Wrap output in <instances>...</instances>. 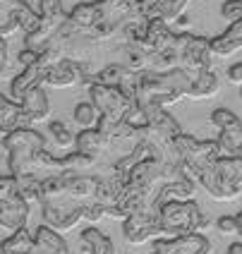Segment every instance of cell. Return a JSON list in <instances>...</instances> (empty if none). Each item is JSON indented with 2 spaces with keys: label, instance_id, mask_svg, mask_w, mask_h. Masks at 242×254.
Returning a JSON list of instances; mask_svg holds the SVG:
<instances>
[{
  "label": "cell",
  "instance_id": "30",
  "mask_svg": "<svg viewBox=\"0 0 242 254\" xmlns=\"http://www.w3.org/2000/svg\"><path fill=\"white\" fill-rule=\"evenodd\" d=\"M173 24H178V27H180V29H185L187 24H189V17H187L185 12H182V14H178V17H175V22H173Z\"/></svg>",
  "mask_w": 242,
  "mask_h": 254
},
{
  "label": "cell",
  "instance_id": "22",
  "mask_svg": "<svg viewBox=\"0 0 242 254\" xmlns=\"http://www.w3.org/2000/svg\"><path fill=\"white\" fill-rule=\"evenodd\" d=\"M72 118H74V123L82 127V129L99 125V111H96V106H94L91 101L77 103V106H74V113H72Z\"/></svg>",
  "mask_w": 242,
  "mask_h": 254
},
{
  "label": "cell",
  "instance_id": "7",
  "mask_svg": "<svg viewBox=\"0 0 242 254\" xmlns=\"http://www.w3.org/2000/svg\"><path fill=\"white\" fill-rule=\"evenodd\" d=\"M39 27V12L24 0H0V36H10L14 31H34Z\"/></svg>",
  "mask_w": 242,
  "mask_h": 254
},
{
  "label": "cell",
  "instance_id": "18",
  "mask_svg": "<svg viewBox=\"0 0 242 254\" xmlns=\"http://www.w3.org/2000/svg\"><path fill=\"white\" fill-rule=\"evenodd\" d=\"M79 242L84 254H115V245L99 228H84L79 233Z\"/></svg>",
  "mask_w": 242,
  "mask_h": 254
},
{
  "label": "cell",
  "instance_id": "31",
  "mask_svg": "<svg viewBox=\"0 0 242 254\" xmlns=\"http://www.w3.org/2000/svg\"><path fill=\"white\" fill-rule=\"evenodd\" d=\"M235 228H238V230H235V235H240V240H242V211L235 216Z\"/></svg>",
  "mask_w": 242,
  "mask_h": 254
},
{
  "label": "cell",
  "instance_id": "12",
  "mask_svg": "<svg viewBox=\"0 0 242 254\" xmlns=\"http://www.w3.org/2000/svg\"><path fill=\"white\" fill-rule=\"evenodd\" d=\"M19 106H22V113L27 118L29 127L41 125L51 118V103H48V96L43 91V86H34L29 89L27 94L19 99Z\"/></svg>",
  "mask_w": 242,
  "mask_h": 254
},
{
  "label": "cell",
  "instance_id": "23",
  "mask_svg": "<svg viewBox=\"0 0 242 254\" xmlns=\"http://www.w3.org/2000/svg\"><path fill=\"white\" fill-rule=\"evenodd\" d=\"M48 134H51V139L56 141V146H62V149L65 146H74V132L60 120H53L48 125Z\"/></svg>",
  "mask_w": 242,
  "mask_h": 254
},
{
  "label": "cell",
  "instance_id": "3",
  "mask_svg": "<svg viewBox=\"0 0 242 254\" xmlns=\"http://www.w3.org/2000/svg\"><path fill=\"white\" fill-rule=\"evenodd\" d=\"M197 185L216 201L238 199L242 194V156H218L197 175Z\"/></svg>",
  "mask_w": 242,
  "mask_h": 254
},
{
  "label": "cell",
  "instance_id": "1",
  "mask_svg": "<svg viewBox=\"0 0 242 254\" xmlns=\"http://www.w3.org/2000/svg\"><path fill=\"white\" fill-rule=\"evenodd\" d=\"M2 146L7 151V168L14 178L46 180L51 175L65 173V158H56L46 149V137L34 127H17L5 134Z\"/></svg>",
  "mask_w": 242,
  "mask_h": 254
},
{
  "label": "cell",
  "instance_id": "34",
  "mask_svg": "<svg viewBox=\"0 0 242 254\" xmlns=\"http://www.w3.org/2000/svg\"><path fill=\"white\" fill-rule=\"evenodd\" d=\"M240 86H242V84H240ZM240 99H242V89H240Z\"/></svg>",
  "mask_w": 242,
  "mask_h": 254
},
{
  "label": "cell",
  "instance_id": "6",
  "mask_svg": "<svg viewBox=\"0 0 242 254\" xmlns=\"http://www.w3.org/2000/svg\"><path fill=\"white\" fill-rule=\"evenodd\" d=\"M122 235L129 245H146L161 238V206L144 204L122 221Z\"/></svg>",
  "mask_w": 242,
  "mask_h": 254
},
{
  "label": "cell",
  "instance_id": "33",
  "mask_svg": "<svg viewBox=\"0 0 242 254\" xmlns=\"http://www.w3.org/2000/svg\"><path fill=\"white\" fill-rule=\"evenodd\" d=\"M5 103H7V96H5V94H0V111H2V106H5Z\"/></svg>",
  "mask_w": 242,
  "mask_h": 254
},
{
  "label": "cell",
  "instance_id": "14",
  "mask_svg": "<svg viewBox=\"0 0 242 254\" xmlns=\"http://www.w3.org/2000/svg\"><path fill=\"white\" fill-rule=\"evenodd\" d=\"M31 254H70V250H67V242L62 238V233H56L48 226H39L34 233Z\"/></svg>",
  "mask_w": 242,
  "mask_h": 254
},
{
  "label": "cell",
  "instance_id": "32",
  "mask_svg": "<svg viewBox=\"0 0 242 254\" xmlns=\"http://www.w3.org/2000/svg\"><path fill=\"white\" fill-rule=\"evenodd\" d=\"M228 254H242V242H233L228 247Z\"/></svg>",
  "mask_w": 242,
  "mask_h": 254
},
{
  "label": "cell",
  "instance_id": "15",
  "mask_svg": "<svg viewBox=\"0 0 242 254\" xmlns=\"http://www.w3.org/2000/svg\"><path fill=\"white\" fill-rule=\"evenodd\" d=\"M74 149H77L79 154H84L96 161V158L108 149V141H106V137L99 132V127H86L79 134H74Z\"/></svg>",
  "mask_w": 242,
  "mask_h": 254
},
{
  "label": "cell",
  "instance_id": "10",
  "mask_svg": "<svg viewBox=\"0 0 242 254\" xmlns=\"http://www.w3.org/2000/svg\"><path fill=\"white\" fill-rule=\"evenodd\" d=\"M151 254H214V242L204 238L201 233L175 235V238L158 240Z\"/></svg>",
  "mask_w": 242,
  "mask_h": 254
},
{
  "label": "cell",
  "instance_id": "28",
  "mask_svg": "<svg viewBox=\"0 0 242 254\" xmlns=\"http://www.w3.org/2000/svg\"><path fill=\"white\" fill-rule=\"evenodd\" d=\"M226 74H228V82H230V84H242V63L230 65Z\"/></svg>",
  "mask_w": 242,
  "mask_h": 254
},
{
  "label": "cell",
  "instance_id": "8",
  "mask_svg": "<svg viewBox=\"0 0 242 254\" xmlns=\"http://www.w3.org/2000/svg\"><path fill=\"white\" fill-rule=\"evenodd\" d=\"M211 123L218 127L221 156H242V123L230 108H216Z\"/></svg>",
  "mask_w": 242,
  "mask_h": 254
},
{
  "label": "cell",
  "instance_id": "9",
  "mask_svg": "<svg viewBox=\"0 0 242 254\" xmlns=\"http://www.w3.org/2000/svg\"><path fill=\"white\" fill-rule=\"evenodd\" d=\"M211 60H214L211 41L204 36H194L189 31H182V48H180V65L178 67H182L194 77L197 72L211 67Z\"/></svg>",
  "mask_w": 242,
  "mask_h": 254
},
{
  "label": "cell",
  "instance_id": "24",
  "mask_svg": "<svg viewBox=\"0 0 242 254\" xmlns=\"http://www.w3.org/2000/svg\"><path fill=\"white\" fill-rule=\"evenodd\" d=\"M192 0H161V7H158V19H166L168 24L175 22L178 14L185 12V7Z\"/></svg>",
  "mask_w": 242,
  "mask_h": 254
},
{
  "label": "cell",
  "instance_id": "26",
  "mask_svg": "<svg viewBox=\"0 0 242 254\" xmlns=\"http://www.w3.org/2000/svg\"><path fill=\"white\" fill-rule=\"evenodd\" d=\"M216 230L221 233V235H235V216H221L218 221H216Z\"/></svg>",
  "mask_w": 242,
  "mask_h": 254
},
{
  "label": "cell",
  "instance_id": "16",
  "mask_svg": "<svg viewBox=\"0 0 242 254\" xmlns=\"http://www.w3.org/2000/svg\"><path fill=\"white\" fill-rule=\"evenodd\" d=\"M238 48H242V19L230 22V27L226 29L221 36L211 39V53L218 58L230 56V53H235Z\"/></svg>",
  "mask_w": 242,
  "mask_h": 254
},
{
  "label": "cell",
  "instance_id": "5",
  "mask_svg": "<svg viewBox=\"0 0 242 254\" xmlns=\"http://www.w3.org/2000/svg\"><path fill=\"white\" fill-rule=\"evenodd\" d=\"M89 201H91V199H89ZM89 201L74 199V197H70V194H53V197L41 199L43 226L53 228L56 233H67V230H72L79 221H84Z\"/></svg>",
  "mask_w": 242,
  "mask_h": 254
},
{
  "label": "cell",
  "instance_id": "17",
  "mask_svg": "<svg viewBox=\"0 0 242 254\" xmlns=\"http://www.w3.org/2000/svg\"><path fill=\"white\" fill-rule=\"evenodd\" d=\"M221 91V82H218V74L214 72V67H206V70L197 72L192 77V86L187 91L189 99H211Z\"/></svg>",
  "mask_w": 242,
  "mask_h": 254
},
{
  "label": "cell",
  "instance_id": "21",
  "mask_svg": "<svg viewBox=\"0 0 242 254\" xmlns=\"http://www.w3.org/2000/svg\"><path fill=\"white\" fill-rule=\"evenodd\" d=\"M127 74H129V67H125L122 63H108V65H103L96 72L94 82H101V84H108V86H120Z\"/></svg>",
  "mask_w": 242,
  "mask_h": 254
},
{
  "label": "cell",
  "instance_id": "19",
  "mask_svg": "<svg viewBox=\"0 0 242 254\" xmlns=\"http://www.w3.org/2000/svg\"><path fill=\"white\" fill-rule=\"evenodd\" d=\"M31 250H34V235L27 228L12 230L10 238H5L0 242V252L2 254H31Z\"/></svg>",
  "mask_w": 242,
  "mask_h": 254
},
{
  "label": "cell",
  "instance_id": "13",
  "mask_svg": "<svg viewBox=\"0 0 242 254\" xmlns=\"http://www.w3.org/2000/svg\"><path fill=\"white\" fill-rule=\"evenodd\" d=\"M27 218H29V201L22 194L5 201V204H0V228H7V230L27 228Z\"/></svg>",
  "mask_w": 242,
  "mask_h": 254
},
{
  "label": "cell",
  "instance_id": "20",
  "mask_svg": "<svg viewBox=\"0 0 242 254\" xmlns=\"http://www.w3.org/2000/svg\"><path fill=\"white\" fill-rule=\"evenodd\" d=\"M17 127H29V123L24 118V113H22V106L17 101L7 99V103L0 111V132L7 134V132H12Z\"/></svg>",
  "mask_w": 242,
  "mask_h": 254
},
{
  "label": "cell",
  "instance_id": "4",
  "mask_svg": "<svg viewBox=\"0 0 242 254\" xmlns=\"http://www.w3.org/2000/svg\"><path fill=\"white\" fill-rule=\"evenodd\" d=\"M209 226H211V221L206 218V213L201 211L194 199L168 201V204L161 206V233L166 238L204 233Z\"/></svg>",
  "mask_w": 242,
  "mask_h": 254
},
{
  "label": "cell",
  "instance_id": "11",
  "mask_svg": "<svg viewBox=\"0 0 242 254\" xmlns=\"http://www.w3.org/2000/svg\"><path fill=\"white\" fill-rule=\"evenodd\" d=\"M197 194V180L194 178H180V180H168V183H161L156 190L154 199L149 204H156V206H163L168 201H187V199H194Z\"/></svg>",
  "mask_w": 242,
  "mask_h": 254
},
{
  "label": "cell",
  "instance_id": "27",
  "mask_svg": "<svg viewBox=\"0 0 242 254\" xmlns=\"http://www.w3.org/2000/svg\"><path fill=\"white\" fill-rule=\"evenodd\" d=\"M36 60H39V53H36V51H31V48H24V51L19 53V58H17L19 67H27V65H34Z\"/></svg>",
  "mask_w": 242,
  "mask_h": 254
},
{
  "label": "cell",
  "instance_id": "29",
  "mask_svg": "<svg viewBox=\"0 0 242 254\" xmlns=\"http://www.w3.org/2000/svg\"><path fill=\"white\" fill-rule=\"evenodd\" d=\"M7 67V41L0 36V74Z\"/></svg>",
  "mask_w": 242,
  "mask_h": 254
},
{
  "label": "cell",
  "instance_id": "25",
  "mask_svg": "<svg viewBox=\"0 0 242 254\" xmlns=\"http://www.w3.org/2000/svg\"><path fill=\"white\" fill-rule=\"evenodd\" d=\"M221 17L228 22H238L242 19V0H226L221 7Z\"/></svg>",
  "mask_w": 242,
  "mask_h": 254
},
{
  "label": "cell",
  "instance_id": "2",
  "mask_svg": "<svg viewBox=\"0 0 242 254\" xmlns=\"http://www.w3.org/2000/svg\"><path fill=\"white\" fill-rule=\"evenodd\" d=\"M192 86V74L182 67L173 70H139L137 72V94L134 99L142 108H168L185 99Z\"/></svg>",
  "mask_w": 242,
  "mask_h": 254
}]
</instances>
